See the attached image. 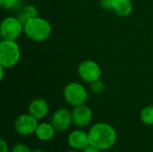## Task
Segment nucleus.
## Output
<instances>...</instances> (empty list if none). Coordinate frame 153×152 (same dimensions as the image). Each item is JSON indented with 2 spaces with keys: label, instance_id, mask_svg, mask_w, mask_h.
Masks as SVG:
<instances>
[{
  "label": "nucleus",
  "instance_id": "obj_1",
  "mask_svg": "<svg viewBox=\"0 0 153 152\" xmlns=\"http://www.w3.org/2000/svg\"><path fill=\"white\" fill-rule=\"evenodd\" d=\"M90 145L99 150L108 151L114 147L117 134L115 128L108 123H96L88 132Z\"/></svg>",
  "mask_w": 153,
  "mask_h": 152
},
{
  "label": "nucleus",
  "instance_id": "obj_2",
  "mask_svg": "<svg viewBox=\"0 0 153 152\" xmlns=\"http://www.w3.org/2000/svg\"><path fill=\"white\" fill-rule=\"evenodd\" d=\"M23 32L30 39L41 42L49 38L51 34V25L46 19L36 16L24 23Z\"/></svg>",
  "mask_w": 153,
  "mask_h": 152
},
{
  "label": "nucleus",
  "instance_id": "obj_3",
  "mask_svg": "<svg viewBox=\"0 0 153 152\" xmlns=\"http://www.w3.org/2000/svg\"><path fill=\"white\" fill-rule=\"evenodd\" d=\"M21 50L16 40L2 39L0 42V65L4 68L13 67L20 60Z\"/></svg>",
  "mask_w": 153,
  "mask_h": 152
},
{
  "label": "nucleus",
  "instance_id": "obj_4",
  "mask_svg": "<svg viewBox=\"0 0 153 152\" xmlns=\"http://www.w3.org/2000/svg\"><path fill=\"white\" fill-rule=\"evenodd\" d=\"M64 98L73 108L84 105L88 99L86 88L78 82H69L64 89Z\"/></svg>",
  "mask_w": 153,
  "mask_h": 152
},
{
  "label": "nucleus",
  "instance_id": "obj_5",
  "mask_svg": "<svg viewBox=\"0 0 153 152\" xmlns=\"http://www.w3.org/2000/svg\"><path fill=\"white\" fill-rule=\"evenodd\" d=\"M23 32V23L16 16L5 17L0 25V35L2 39L16 40Z\"/></svg>",
  "mask_w": 153,
  "mask_h": 152
},
{
  "label": "nucleus",
  "instance_id": "obj_6",
  "mask_svg": "<svg viewBox=\"0 0 153 152\" xmlns=\"http://www.w3.org/2000/svg\"><path fill=\"white\" fill-rule=\"evenodd\" d=\"M78 74L83 82L91 83L100 79L101 68L93 60H84L78 66Z\"/></svg>",
  "mask_w": 153,
  "mask_h": 152
},
{
  "label": "nucleus",
  "instance_id": "obj_7",
  "mask_svg": "<svg viewBox=\"0 0 153 152\" xmlns=\"http://www.w3.org/2000/svg\"><path fill=\"white\" fill-rule=\"evenodd\" d=\"M39 125L38 119L32 115L22 114L19 116L14 121V129L17 133L22 136H28L35 133V131Z\"/></svg>",
  "mask_w": 153,
  "mask_h": 152
},
{
  "label": "nucleus",
  "instance_id": "obj_8",
  "mask_svg": "<svg viewBox=\"0 0 153 152\" xmlns=\"http://www.w3.org/2000/svg\"><path fill=\"white\" fill-rule=\"evenodd\" d=\"M51 124L58 133L67 131L73 124L72 112L64 108H58L54 112L51 117Z\"/></svg>",
  "mask_w": 153,
  "mask_h": 152
},
{
  "label": "nucleus",
  "instance_id": "obj_9",
  "mask_svg": "<svg viewBox=\"0 0 153 152\" xmlns=\"http://www.w3.org/2000/svg\"><path fill=\"white\" fill-rule=\"evenodd\" d=\"M92 116L91 109L85 104L74 108L72 111L73 124L78 128H84L88 126L92 120Z\"/></svg>",
  "mask_w": 153,
  "mask_h": 152
},
{
  "label": "nucleus",
  "instance_id": "obj_10",
  "mask_svg": "<svg viewBox=\"0 0 153 152\" xmlns=\"http://www.w3.org/2000/svg\"><path fill=\"white\" fill-rule=\"evenodd\" d=\"M67 142L73 150L84 151L87 147L90 146L88 133L80 129L71 132L67 137Z\"/></svg>",
  "mask_w": 153,
  "mask_h": 152
},
{
  "label": "nucleus",
  "instance_id": "obj_11",
  "mask_svg": "<svg viewBox=\"0 0 153 152\" xmlns=\"http://www.w3.org/2000/svg\"><path fill=\"white\" fill-rule=\"evenodd\" d=\"M29 113L38 120L44 118L49 111L48 102L44 99H34L29 104Z\"/></svg>",
  "mask_w": 153,
  "mask_h": 152
},
{
  "label": "nucleus",
  "instance_id": "obj_12",
  "mask_svg": "<svg viewBox=\"0 0 153 152\" xmlns=\"http://www.w3.org/2000/svg\"><path fill=\"white\" fill-rule=\"evenodd\" d=\"M56 133V131L53 126V125L51 123L45 122V123L39 124L35 131V135L39 140L42 142H48L54 138Z\"/></svg>",
  "mask_w": 153,
  "mask_h": 152
},
{
  "label": "nucleus",
  "instance_id": "obj_13",
  "mask_svg": "<svg viewBox=\"0 0 153 152\" xmlns=\"http://www.w3.org/2000/svg\"><path fill=\"white\" fill-rule=\"evenodd\" d=\"M112 10L120 17H127L133 12L131 0H112Z\"/></svg>",
  "mask_w": 153,
  "mask_h": 152
},
{
  "label": "nucleus",
  "instance_id": "obj_14",
  "mask_svg": "<svg viewBox=\"0 0 153 152\" xmlns=\"http://www.w3.org/2000/svg\"><path fill=\"white\" fill-rule=\"evenodd\" d=\"M36 16H38V10H37L36 6L32 5V4H27V5L22 6L19 10L18 14H17V17L23 23V25L27 21H29L30 19L34 18Z\"/></svg>",
  "mask_w": 153,
  "mask_h": 152
},
{
  "label": "nucleus",
  "instance_id": "obj_15",
  "mask_svg": "<svg viewBox=\"0 0 153 152\" xmlns=\"http://www.w3.org/2000/svg\"><path fill=\"white\" fill-rule=\"evenodd\" d=\"M140 119L145 125H153V106H148L142 109Z\"/></svg>",
  "mask_w": 153,
  "mask_h": 152
},
{
  "label": "nucleus",
  "instance_id": "obj_16",
  "mask_svg": "<svg viewBox=\"0 0 153 152\" xmlns=\"http://www.w3.org/2000/svg\"><path fill=\"white\" fill-rule=\"evenodd\" d=\"M1 6L8 11L20 10L22 7V0H0Z\"/></svg>",
  "mask_w": 153,
  "mask_h": 152
},
{
  "label": "nucleus",
  "instance_id": "obj_17",
  "mask_svg": "<svg viewBox=\"0 0 153 152\" xmlns=\"http://www.w3.org/2000/svg\"><path fill=\"white\" fill-rule=\"evenodd\" d=\"M90 84H91L90 85L91 91L94 94H101L105 90V84L100 79L97 80V81H95Z\"/></svg>",
  "mask_w": 153,
  "mask_h": 152
},
{
  "label": "nucleus",
  "instance_id": "obj_18",
  "mask_svg": "<svg viewBox=\"0 0 153 152\" xmlns=\"http://www.w3.org/2000/svg\"><path fill=\"white\" fill-rule=\"evenodd\" d=\"M11 152H31V151L28 145L19 142L13 146V148L11 149Z\"/></svg>",
  "mask_w": 153,
  "mask_h": 152
},
{
  "label": "nucleus",
  "instance_id": "obj_19",
  "mask_svg": "<svg viewBox=\"0 0 153 152\" xmlns=\"http://www.w3.org/2000/svg\"><path fill=\"white\" fill-rule=\"evenodd\" d=\"M100 4L104 10H112V0H100Z\"/></svg>",
  "mask_w": 153,
  "mask_h": 152
},
{
  "label": "nucleus",
  "instance_id": "obj_20",
  "mask_svg": "<svg viewBox=\"0 0 153 152\" xmlns=\"http://www.w3.org/2000/svg\"><path fill=\"white\" fill-rule=\"evenodd\" d=\"M1 152H9V146L5 140L1 139Z\"/></svg>",
  "mask_w": 153,
  "mask_h": 152
},
{
  "label": "nucleus",
  "instance_id": "obj_21",
  "mask_svg": "<svg viewBox=\"0 0 153 152\" xmlns=\"http://www.w3.org/2000/svg\"><path fill=\"white\" fill-rule=\"evenodd\" d=\"M83 152H101L100 150H99V149H97V148H95V147H93V146H89V147H87Z\"/></svg>",
  "mask_w": 153,
  "mask_h": 152
},
{
  "label": "nucleus",
  "instance_id": "obj_22",
  "mask_svg": "<svg viewBox=\"0 0 153 152\" xmlns=\"http://www.w3.org/2000/svg\"><path fill=\"white\" fill-rule=\"evenodd\" d=\"M5 69H6V68H4V66L0 65V80H1V81L4 79V70H5Z\"/></svg>",
  "mask_w": 153,
  "mask_h": 152
},
{
  "label": "nucleus",
  "instance_id": "obj_23",
  "mask_svg": "<svg viewBox=\"0 0 153 152\" xmlns=\"http://www.w3.org/2000/svg\"><path fill=\"white\" fill-rule=\"evenodd\" d=\"M31 152H44L42 150H40V149H35V150H33V151H31Z\"/></svg>",
  "mask_w": 153,
  "mask_h": 152
},
{
  "label": "nucleus",
  "instance_id": "obj_24",
  "mask_svg": "<svg viewBox=\"0 0 153 152\" xmlns=\"http://www.w3.org/2000/svg\"><path fill=\"white\" fill-rule=\"evenodd\" d=\"M67 152H80V151H77V150H71V151H69Z\"/></svg>",
  "mask_w": 153,
  "mask_h": 152
}]
</instances>
